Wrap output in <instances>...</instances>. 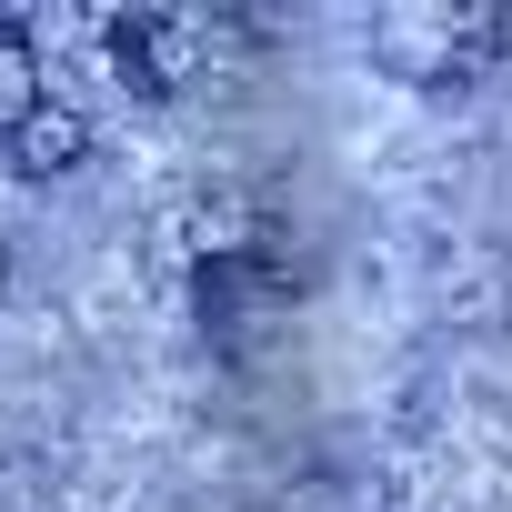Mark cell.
I'll return each instance as SVG.
<instances>
[{"instance_id": "cell-1", "label": "cell", "mask_w": 512, "mask_h": 512, "mask_svg": "<svg viewBox=\"0 0 512 512\" xmlns=\"http://www.w3.org/2000/svg\"><path fill=\"white\" fill-rule=\"evenodd\" d=\"M492 41H502V21H482V11H392V21H372V61H392L402 81H462Z\"/></svg>"}, {"instance_id": "cell-2", "label": "cell", "mask_w": 512, "mask_h": 512, "mask_svg": "<svg viewBox=\"0 0 512 512\" xmlns=\"http://www.w3.org/2000/svg\"><path fill=\"white\" fill-rule=\"evenodd\" d=\"M111 61H121V81L141 101H171L181 81H201L211 21H191V11H131V21H111Z\"/></svg>"}, {"instance_id": "cell-3", "label": "cell", "mask_w": 512, "mask_h": 512, "mask_svg": "<svg viewBox=\"0 0 512 512\" xmlns=\"http://www.w3.org/2000/svg\"><path fill=\"white\" fill-rule=\"evenodd\" d=\"M11 161H21L31 181H61V171H81V161H91V121H81L71 101H41V111L11 131Z\"/></svg>"}, {"instance_id": "cell-4", "label": "cell", "mask_w": 512, "mask_h": 512, "mask_svg": "<svg viewBox=\"0 0 512 512\" xmlns=\"http://www.w3.org/2000/svg\"><path fill=\"white\" fill-rule=\"evenodd\" d=\"M51 101V71H41V51H31V31L0 11V141H11L31 111Z\"/></svg>"}, {"instance_id": "cell-5", "label": "cell", "mask_w": 512, "mask_h": 512, "mask_svg": "<svg viewBox=\"0 0 512 512\" xmlns=\"http://www.w3.org/2000/svg\"><path fill=\"white\" fill-rule=\"evenodd\" d=\"M181 231H191V251H241L251 231H262V201H251V191H201L191 211H181Z\"/></svg>"}, {"instance_id": "cell-6", "label": "cell", "mask_w": 512, "mask_h": 512, "mask_svg": "<svg viewBox=\"0 0 512 512\" xmlns=\"http://www.w3.org/2000/svg\"><path fill=\"white\" fill-rule=\"evenodd\" d=\"M0 302H11V231H0Z\"/></svg>"}]
</instances>
